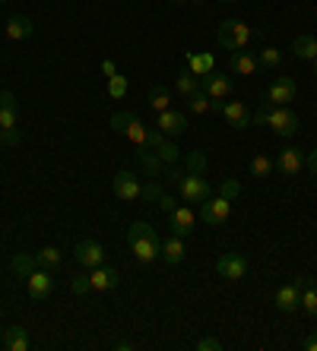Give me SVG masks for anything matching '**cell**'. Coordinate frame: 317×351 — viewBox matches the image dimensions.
Returning <instances> with one entry per match:
<instances>
[{
    "mask_svg": "<svg viewBox=\"0 0 317 351\" xmlns=\"http://www.w3.org/2000/svg\"><path fill=\"white\" fill-rule=\"evenodd\" d=\"M248 41H250V29L242 19H226L219 25V45L226 51H242L248 48Z\"/></svg>",
    "mask_w": 317,
    "mask_h": 351,
    "instance_id": "cell-1",
    "label": "cell"
},
{
    "mask_svg": "<svg viewBox=\"0 0 317 351\" xmlns=\"http://www.w3.org/2000/svg\"><path fill=\"white\" fill-rule=\"evenodd\" d=\"M228 215H232V199H226V196H209V199L200 203V219L207 221L209 228L226 225Z\"/></svg>",
    "mask_w": 317,
    "mask_h": 351,
    "instance_id": "cell-2",
    "label": "cell"
},
{
    "mask_svg": "<svg viewBox=\"0 0 317 351\" xmlns=\"http://www.w3.org/2000/svg\"><path fill=\"white\" fill-rule=\"evenodd\" d=\"M178 193H181L184 203H203L213 196V187L207 184L203 174H184L181 184H178Z\"/></svg>",
    "mask_w": 317,
    "mask_h": 351,
    "instance_id": "cell-3",
    "label": "cell"
},
{
    "mask_svg": "<svg viewBox=\"0 0 317 351\" xmlns=\"http://www.w3.org/2000/svg\"><path fill=\"white\" fill-rule=\"evenodd\" d=\"M73 256L83 269H95V266L105 263V247H102L99 241H89V237H86V241H80V244L73 247Z\"/></svg>",
    "mask_w": 317,
    "mask_h": 351,
    "instance_id": "cell-4",
    "label": "cell"
},
{
    "mask_svg": "<svg viewBox=\"0 0 317 351\" xmlns=\"http://www.w3.org/2000/svg\"><path fill=\"white\" fill-rule=\"evenodd\" d=\"M200 89L207 92L209 98H228L232 95V76L219 73V70H209V73L200 76Z\"/></svg>",
    "mask_w": 317,
    "mask_h": 351,
    "instance_id": "cell-5",
    "label": "cell"
},
{
    "mask_svg": "<svg viewBox=\"0 0 317 351\" xmlns=\"http://www.w3.org/2000/svg\"><path fill=\"white\" fill-rule=\"evenodd\" d=\"M111 190H115L117 199H124V203H134V199H140L143 184L134 178V171H117L115 180H111Z\"/></svg>",
    "mask_w": 317,
    "mask_h": 351,
    "instance_id": "cell-6",
    "label": "cell"
},
{
    "mask_svg": "<svg viewBox=\"0 0 317 351\" xmlns=\"http://www.w3.org/2000/svg\"><path fill=\"white\" fill-rule=\"evenodd\" d=\"M216 272L222 278H228V282H238V278H244V272H248V256L244 254H222L216 260Z\"/></svg>",
    "mask_w": 317,
    "mask_h": 351,
    "instance_id": "cell-7",
    "label": "cell"
},
{
    "mask_svg": "<svg viewBox=\"0 0 317 351\" xmlns=\"http://www.w3.org/2000/svg\"><path fill=\"white\" fill-rule=\"evenodd\" d=\"M295 92H298V86H295L292 76H276L273 86H270V92H267V101L273 108H283L295 98Z\"/></svg>",
    "mask_w": 317,
    "mask_h": 351,
    "instance_id": "cell-8",
    "label": "cell"
},
{
    "mask_svg": "<svg viewBox=\"0 0 317 351\" xmlns=\"http://www.w3.org/2000/svg\"><path fill=\"white\" fill-rule=\"evenodd\" d=\"M270 127H273L276 136H295L298 133V117H295V111H289V108H273V114H270Z\"/></svg>",
    "mask_w": 317,
    "mask_h": 351,
    "instance_id": "cell-9",
    "label": "cell"
},
{
    "mask_svg": "<svg viewBox=\"0 0 317 351\" xmlns=\"http://www.w3.org/2000/svg\"><path fill=\"white\" fill-rule=\"evenodd\" d=\"M276 171L279 174H285V178H295V174L305 168V152L301 149H295V146H285L279 156H276Z\"/></svg>",
    "mask_w": 317,
    "mask_h": 351,
    "instance_id": "cell-10",
    "label": "cell"
},
{
    "mask_svg": "<svg viewBox=\"0 0 317 351\" xmlns=\"http://www.w3.org/2000/svg\"><path fill=\"white\" fill-rule=\"evenodd\" d=\"M158 130L165 133V136H181V133L191 130V123H187V114L184 111H158V123H156Z\"/></svg>",
    "mask_w": 317,
    "mask_h": 351,
    "instance_id": "cell-11",
    "label": "cell"
},
{
    "mask_svg": "<svg viewBox=\"0 0 317 351\" xmlns=\"http://www.w3.org/2000/svg\"><path fill=\"white\" fill-rule=\"evenodd\" d=\"M25 288H29V298H32V301H45V298L51 294V288H54L51 269H42V266H38L32 276L25 278Z\"/></svg>",
    "mask_w": 317,
    "mask_h": 351,
    "instance_id": "cell-12",
    "label": "cell"
},
{
    "mask_svg": "<svg viewBox=\"0 0 317 351\" xmlns=\"http://www.w3.org/2000/svg\"><path fill=\"white\" fill-rule=\"evenodd\" d=\"M219 114L226 117L235 130H248L250 127V114H248V105H244V101H222V111H219Z\"/></svg>",
    "mask_w": 317,
    "mask_h": 351,
    "instance_id": "cell-13",
    "label": "cell"
},
{
    "mask_svg": "<svg viewBox=\"0 0 317 351\" xmlns=\"http://www.w3.org/2000/svg\"><path fill=\"white\" fill-rule=\"evenodd\" d=\"M193 221H197V215H193L187 206H178L175 213L168 215V228H172L175 237H187L193 231Z\"/></svg>",
    "mask_w": 317,
    "mask_h": 351,
    "instance_id": "cell-14",
    "label": "cell"
},
{
    "mask_svg": "<svg viewBox=\"0 0 317 351\" xmlns=\"http://www.w3.org/2000/svg\"><path fill=\"white\" fill-rule=\"evenodd\" d=\"M298 307H301V288L295 285V282H289V285H283L276 291V311L295 313Z\"/></svg>",
    "mask_w": 317,
    "mask_h": 351,
    "instance_id": "cell-15",
    "label": "cell"
},
{
    "mask_svg": "<svg viewBox=\"0 0 317 351\" xmlns=\"http://www.w3.org/2000/svg\"><path fill=\"white\" fill-rule=\"evenodd\" d=\"M130 250L140 263H152L162 256V241L158 237H140V241H130Z\"/></svg>",
    "mask_w": 317,
    "mask_h": 351,
    "instance_id": "cell-16",
    "label": "cell"
},
{
    "mask_svg": "<svg viewBox=\"0 0 317 351\" xmlns=\"http://www.w3.org/2000/svg\"><path fill=\"white\" fill-rule=\"evenodd\" d=\"M92 282V291H108V288H117V282H121V276H117V269H111V266H95L89 276Z\"/></svg>",
    "mask_w": 317,
    "mask_h": 351,
    "instance_id": "cell-17",
    "label": "cell"
},
{
    "mask_svg": "<svg viewBox=\"0 0 317 351\" xmlns=\"http://www.w3.org/2000/svg\"><path fill=\"white\" fill-rule=\"evenodd\" d=\"M0 345L7 351H29L32 348V339H29V332L23 326H10V329H3V342Z\"/></svg>",
    "mask_w": 317,
    "mask_h": 351,
    "instance_id": "cell-18",
    "label": "cell"
},
{
    "mask_svg": "<svg viewBox=\"0 0 317 351\" xmlns=\"http://www.w3.org/2000/svg\"><path fill=\"white\" fill-rule=\"evenodd\" d=\"M35 32V23L29 16H10L7 19V38L10 41H25V38H32Z\"/></svg>",
    "mask_w": 317,
    "mask_h": 351,
    "instance_id": "cell-19",
    "label": "cell"
},
{
    "mask_svg": "<svg viewBox=\"0 0 317 351\" xmlns=\"http://www.w3.org/2000/svg\"><path fill=\"white\" fill-rule=\"evenodd\" d=\"M257 54H250V51H232V73L235 76H250L257 73Z\"/></svg>",
    "mask_w": 317,
    "mask_h": 351,
    "instance_id": "cell-20",
    "label": "cell"
},
{
    "mask_svg": "<svg viewBox=\"0 0 317 351\" xmlns=\"http://www.w3.org/2000/svg\"><path fill=\"white\" fill-rule=\"evenodd\" d=\"M292 54L298 60H311V64H314V58H317V35H298L295 45H292Z\"/></svg>",
    "mask_w": 317,
    "mask_h": 351,
    "instance_id": "cell-21",
    "label": "cell"
},
{
    "mask_svg": "<svg viewBox=\"0 0 317 351\" xmlns=\"http://www.w3.org/2000/svg\"><path fill=\"white\" fill-rule=\"evenodd\" d=\"M140 165H143V171H146V178H158V174L165 171V162L146 146H140Z\"/></svg>",
    "mask_w": 317,
    "mask_h": 351,
    "instance_id": "cell-22",
    "label": "cell"
},
{
    "mask_svg": "<svg viewBox=\"0 0 317 351\" xmlns=\"http://www.w3.org/2000/svg\"><path fill=\"white\" fill-rule=\"evenodd\" d=\"M184 254H187V250H184V241L181 237H168V241H162V260L165 263H172V266H175V263H181L184 260Z\"/></svg>",
    "mask_w": 317,
    "mask_h": 351,
    "instance_id": "cell-23",
    "label": "cell"
},
{
    "mask_svg": "<svg viewBox=\"0 0 317 351\" xmlns=\"http://www.w3.org/2000/svg\"><path fill=\"white\" fill-rule=\"evenodd\" d=\"M10 269L16 272L19 278H29L35 269H38V263H35L32 254H16V256H13V263H10Z\"/></svg>",
    "mask_w": 317,
    "mask_h": 351,
    "instance_id": "cell-24",
    "label": "cell"
},
{
    "mask_svg": "<svg viewBox=\"0 0 317 351\" xmlns=\"http://www.w3.org/2000/svg\"><path fill=\"white\" fill-rule=\"evenodd\" d=\"M150 108L156 111V114L172 108V92H168V86H152L150 89Z\"/></svg>",
    "mask_w": 317,
    "mask_h": 351,
    "instance_id": "cell-25",
    "label": "cell"
},
{
    "mask_svg": "<svg viewBox=\"0 0 317 351\" xmlns=\"http://www.w3.org/2000/svg\"><path fill=\"white\" fill-rule=\"evenodd\" d=\"M152 152H156V156L162 158V162H165V165H175L178 158H181V149H178L175 143H172V139H165V136L158 139V146L152 149Z\"/></svg>",
    "mask_w": 317,
    "mask_h": 351,
    "instance_id": "cell-26",
    "label": "cell"
},
{
    "mask_svg": "<svg viewBox=\"0 0 317 351\" xmlns=\"http://www.w3.org/2000/svg\"><path fill=\"white\" fill-rule=\"evenodd\" d=\"M175 89L181 92L184 98H187V95H193V92L200 89V76H193L191 70H181V76H178V80H175Z\"/></svg>",
    "mask_w": 317,
    "mask_h": 351,
    "instance_id": "cell-27",
    "label": "cell"
},
{
    "mask_svg": "<svg viewBox=\"0 0 317 351\" xmlns=\"http://www.w3.org/2000/svg\"><path fill=\"white\" fill-rule=\"evenodd\" d=\"M35 263H38L42 269H58L60 266V250L58 247H42V250L35 254Z\"/></svg>",
    "mask_w": 317,
    "mask_h": 351,
    "instance_id": "cell-28",
    "label": "cell"
},
{
    "mask_svg": "<svg viewBox=\"0 0 317 351\" xmlns=\"http://www.w3.org/2000/svg\"><path fill=\"white\" fill-rule=\"evenodd\" d=\"M184 171L187 174H203L207 171V156H203L200 149H193V152L184 156Z\"/></svg>",
    "mask_w": 317,
    "mask_h": 351,
    "instance_id": "cell-29",
    "label": "cell"
},
{
    "mask_svg": "<svg viewBox=\"0 0 317 351\" xmlns=\"http://www.w3.org/2000/svg\"><path fill=\"white\" fill-rule=\"evenodd\" d=\"M301 311L308 313V317H317V282L301 288Z\"/></svg>",
    "mask_w": 317,
    "mask_h": 351,
    "instance_id": "cell-30",
    "label": "cell"
},
{
    "mask_svg": "<svg viewBox=\"0 0 317 351\" xmlns=\"http://www.w3.org/2000/svg\"><path fill=\"white\" fill-rule=\"evenodd\" d=\"M140 237H158V231L152 228L150 221H134V225L127 228V244H130V241H140Z\"/></svg>",
    "mask_w": 317,
    "mask_h": 351,
    "instance_id": "cell-31",
    "label": "cell"
},
{
    "mask_svg": "<svg viewBox=\"0 0 317 351\" xmlns=\"http://www.w3.org/2000/svg\"><path fill=\"white\" fill-rule=\"evenodd\" d=\"M187 111H193V114H207L209 111V95L203 89H197L193 95H187Z\"/></svg>",
    "mask_w": 317,
    "mask_h": 351,
    "instance_id": "cell-32",
    "label": "cell"
},
{
    "mask_svg": "<svg viewBox=\"0 0 317 351\" xmlns=\"http://www.w3.org/2000/svg\"><path fill=\"white\" fill-rule=\"evenodd\" d=\"M140 199L143 203H158V199H162V184H158V178H150L146 184H143Z\"/></svg>",
    "mask_w": 317,
    "mask_h": 351,
    "instance_id": "cell-33",
    "label": "cell"
},
{
    "mask_svg": "<svg viewBox=\"0 0 317 351\" xmlns=\"http://www.w3.org/2000/svg\"><path fill=\"white\" fill-rule=\"evenodd\" d=\"M124 136L130 139V143H134L137 149H140L143 143H146V127H143V121H140V117H134V121H130V127H127V130H124Z\"/></svg>",
    "mask_w": 317,
    "mask_h": 351,
    "instance_id": "cell-34",
    "label": "cell"
},
{
    "mask_svg": "<svg viewBox=\"0 0 317 351\" xmlns=\"http://www.w3.org/2000/svg\"><path fill=\"white\" fill-rule=\"evenodd\" d=\"M213 70V54H191V73L203 76Z\"/></svg>",
    "mask_w": 317,
    "mask_h": 351,
    "instance_id": "cell-35",
    "label": "cell"
},
{
    "mask_svg": "<svg viewBox=\"0 0 317 351\" xmlns=\"http://www.w3.org/2000/svg\"><path fill=\"white\" fill-rule=\"evenodd\" d=\"M273 168H276L273 158H267V156H257L254 162H250V174H254V178H270Z\"/></svg>",
    "mask_w": 317,
    "mask_h": 351,
    "instance_id": "cell-36",
    "label": "cell"
},
{
    "mask_svg": "<svg viewBox=\"0 0 317 351\" xmlns=\"http://www.w3.org/2000/svg\"><path fill=\"white\" fill-rule=\"evenodd\" d=\"M279 60H283V54H279V48H263L257 54V64L267 66V70H276L279 66Z\"/></svg>",
    "mask_w": 317,
    "mask_h": 351,
    "instance_id": "cell-37",
    "label": "cell"
},
{
    "mask_svg": "<svg viewBox=\"0 0 317 351\" xmlns=\"http://www.w3.org/2000/svg\"><path fill=\"white\" fill-rule=\"evenodd\" d=\"M219 196H226V199H238V196H242V184H238V180L235 178H228V180H222V184H219Z\"/></svg>",
    "mask_w": 317,
    "mask_h": 351,
    "instance_id": "cell-38",
    "label": "cell"
},
{
    "mask_svg": "<svg viewBox=\"0 0 317 351\" xmlns=\"http://www.w3.org/2000/svg\"><path fill=\"white\" fill-rule=\"evenodd\" d=\"M137 114H130V111H117V114H111V130L115 133H124L127 127H130V121H134Z\"/></svg>",
    "mask_w": 317,
    "mask_h": 351,
    "instance_id": "cell-39",
    "label": "cell"
},
{
    "mask_svg": "<svg viewBox=\"0 0 317 351\" xmlns=\"http://www.w3.org/2000/svg\"><path fill=\"white\" fill-rule=\"evenodd\" d=\"M108 95L111 98H124L127 95V80L124 76H108Z\"/></svg>",
    "mask_w": 317,
    "mask_h": 351,
    "instance_id": "cell-40",
    "label": "cell"
},
{
    "mask_svg": "<svg viewBox=\"0 0 317 351\" xmlns=\"http://www.w3.org/2000/svg\"><path fill=\"white\" fill-rule=\"evenodd\" d=\"M270 114H273V105H270V101H263V105L250 114V123H254V127H263V123H270Z\"/></svg>",
    "mask_w": 317,
    "mask_h": 351,
    "instance_id": "cell-41",
    "label": "cell"
},
{
    "mask_svg": "<svg viewBox=\"0 0 317 351\" xmlns=\"http://www.w3.org/2000/svg\"><path fill=\"white\" fill-rule=\"evenodd\" d=\"M10 127H16V108L0 111V130H10Z\"/></svg>",
    "mask_w": 317,
    "mask_h": 351,
    "instance_id": "cell-42",
    "label": "cell"
},
{
    "mask_svg": "<svg viewBox=\"0 0 317 351\" xmlns=\"http://www.w3.org/2000/svg\"><path fill=\"white\" fill-rule=\"evenodd\" d=\"M70 288H73V294H89V291H92L89 276H76V278H73V285H70Z\"/></svg>",
    "mask_w": 317,
    "mask_h": 351,
    "instance_id": "cell-43",
    "label": "cell"
},
{
    "mask_svg": "<svg viewBox=\"0 0 317 351\" xmlns=\"http://www.w3.org/2000/svg\"><path fill=\"white\" fill-rule=\"evenodd\" d=\"M197 348H200V351H222V342H219V339H213V335H207V339H200V342H197Z\"/></svg>",
    "mask_w": 317,
    "mask_h": 351,
    "instance_id": "cell-44",
    "label": "cell"
},
{
    "mask_svg": "<svg viewBox=\"0 0 317 351\" xmlns=\"http://www.w3.org/2000/svg\"><path fill=\"white\" fill-rule=\"evenodd\" d=\"M0 143H7V146H16V143H19L16 127H10V130H0Z\"/></svg>",
    "mask_w": 317,
    "mask_h": 351,
    "instance_id": "cell-45",
    "label": "cell"
},
{
    "mask_svg": "<svg viewBox=\"0 0 317 351\" xmlns=\"http://www.w3.org/2000/svg\"><path fill=\"white\" fill-rule=\"evenodd\" d=\"M158 209H162V213H168V215H172V213H175V209H178V203H175V199H172V196H165V193H162V199H158Z\"/></svg>",
    "mask_w": 317,
    "mask_h": 351,
    "instance_id": "cell-46",
    "label": "cell"
},
{
    "mask_svg": "<svg viewBox=\"0 0 317 351\" xmlns=\"http://www.w3.org/2000/svg\"><path fill=\"white\" fill-rule=\"evenodd\" d=\"M7 108H16V95L13 92H0V111H7Z\"/></svg>",
    "mask_w": 317,
    "mask_h": 351,
    "instance_id": "cell-47",
    "label": "cell"
},
{
    "mask_svg": "<svg viewBox=\"0 0 317 351\" xmlns=\"http://www.w3.org/2000/svg\"><path fill=\"white\" fill-rule=\"evenodd\" d=\"M305 168H308V171H311V174H314V178H317V152H311V156L305 158Z\"/></svg>",
    "mask_w": 317,
    "mask_h": 351,
    "instance_id": "cell-48",
    "label": "cell"
},
{
    "mask_svg": "<svg viewBox=\"0 0 317 351\" xmlns=\"http://www.w3.org/2000/svg\"><path fill=\"white\" fill-rule=\"evenodd\" d=\"M305 351H317V332H311L308 339H305Z\"/></svg>",
    "mask_w": 317,
    "mask_h": 351,
    "instance_id": "cell-49",
    "label": "cell"
},
{
    "mask_svg": "<svg viewBox=\"0 0 317 351\" xmlns=\"http://www.w3.org/2000/svg\"><path fill=\"white\" fill-rule=\"evenodd\" d=\"M102 73H105V76H115V60H102Z\"/></svg>",
    "mask_w": 317,
    "mask_h": 351,
    "instance_id": "cell-50",
    "label": "cell"
},
{
    "mask_svg": "<svg viewBox=\"0 0 317 351\" xmlns=\"http://www.w3.org/2000/svg\"><path fill=\"white\" fill-rule=\"evenodd\" d=\"M181 178H184V174H181V171H175V168H172V171H168V180H172V184H175V187H178V184H181Z\"/></svg>",
    "mask_w": 317,
    "mask_h": 351,
    "instance_id": "cell-51",
    "label": "cell"
},
{
    "mask_svg": "<svg viewBox=\"0 0 317 351\" xmlns=\"http://www.w3.org/2000/svg\"><path fill=\"white\" fill-rule=\"evenodd\" d=\"M115 348H117V351H130V348H134V342H117Z\"/></svg>",
    "mask_w": 317,
    "mask_h": 351,
    "instance_id": "cell-52",
    "label": "cell"
},
{
    "mask_svg": "<svg viewBox=\"0 0 317 351\" xmlns=\"http://www.w3.org/2000/svg\"><path fill=\"white\" fill-rule=\"evenodd\" d=\"M172 3H200V0H172Z\"/></svg>",
    "mask_w": 317,
    "mask_h": 351,
    "instance_id": "cell-53",
    "label": "cell"
},
{
    "mask_svg": "<svg viewBox=\"0 0 317 351\" xmlns=\"http://www.w3.org/2000/svg\"><path fill=\"white\" fill-rule=\"evenodd\" d=\"M0 342H3V326H0Z\"/></svg>",
    "mask_w": 317,
    "mask_h": 351,
    "instance_id": "cell-54",
    "label": "cell"
},
{
    "mask_svg": "<svg viewBox=\"0 0 317 351\" xmlns=\"http://www.w3.org/2000/svg\"><path fill=\"white\" fill-rule=\"evenodd\" d=\"M314 76H317V58H314Z\"/></svg>",
    "mask_w": 317,
    "mask_h": 351,
    "instance_id": "cell-55",
    "label": "cell"
},
{
    "mask_svg": "<svg viewBox=\"0 0 317 351\" xmlns=\"http://www.w3.org/2000/svg\"><path fill=\"white\" fill-rule=\"evenodd\" d=\"M222 3H235V0H222Z\"/></svg>",
    "mask_w": 317,
    "mask_h": 351,
    "instance_id": "cell-56",
    "label": "cell"
},
{
    "mask_svg": "<svg viewBox=\"0 0 317 351\" xmlns=\"http://www.w3.org/2000/svg\"><path fill=\"white\" fill-rule=\"evenodd\" d=\"M0 3H3V0H0Z\"/></svg>",
    "mask_w": 317,
    "mask_h": 351,
    "instance_id": "cell-57",
    "label": "cell"
}]
</instances>
